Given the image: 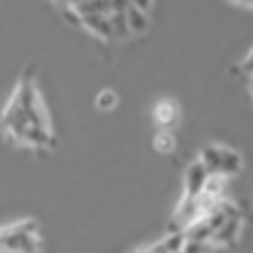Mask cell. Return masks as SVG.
I'll list each match as a JSON object with an SVG mask.
<instances>
[{"mask_svg":"<svg viewBox=\"0 0 253 253\" xmlns=\"http://www.w3.org/2000/svg\"><path fill=\"white\" fill-rule=\"evenodd\" d=\"M153 118H155V123L160 126V128H172L177 121H179V106L172 101V98H163V101H158L155 103V108H153Z\"/></svg>","mask_w":253,"mask_h":253,"instance_id":"cell-2","label":"cell"},{"mask_svg":"<svg viewBox=\"0 0 253 253\" xmlns=\"http://www.w3.org/2000/svg\"><path fill=\"white\" fill-rule=\"evenodd\" d=\"M153 145H155L160 153H172V150H174V135H172L169 130H160V133L155 135Z\"/></svg>","mask_w":253,"mask_h":253,"instance_id":"cell-12","label":"cell"},{"mask_svg":"<svg viewBox=\"0 0 253 253\" xmlns=\"http://www.w3.org/2000/svg\"><path fill=\"white\" fill-rule=\"evenodd\" d=\"M37 224L22 221L7 229H0V253H37Z\"/></svg>","mask_w":253,"mask_h":253,"instance_id":"cell-1","label":"cell"},{"mask_svg":"<svg viewBox=\"0 0 253 253\" xmlns=\"http://www.w3.org/2000/svg\"><path fill=\"white\" fill-rule=\"evenodd\" d=\"M244 69L249 72V74H253V52L246 57V62H244Z\"/></svg>","mask_w":253,"mask_h":253,"instance_id":"cell-18","label":"cell"},{"mask_svg":"<svg viewBox=\"0 0 253 253\" xmlns=\"http://www.w3.org/2000/svg\"><path fill=\"white\" fill-rule=\"evenodd\" d=\"M111 27H113V37H128V22H126V12H111L108 15Z\"/></svg>","mask_w":253,"mask_h":253,"instance_id":"cell-11","label":"cell"},{"mask_svg":"<svg viewBox=\"0 0 253 253\" xmlns=\"http://www.w3.org/2000/svg\"><path fill=\"white\" fill-rule=\"evenodd\" d=\"M239 231H241V216L239 219H226L214 234H211V244H219V246H229L239 239Z\"/></svg>","mask_w":253,"mask_h":253,"instance_id":"cell-3","label":"cell"},{"mask_svg":"<svg viewBox=\"0 0 253 253\" xmlns=\"http://www.w3.org/2000/svg\"><path fill=\"white\" fill-rule=\"evenodd\" d=\"M59 2H64V5H72V7H74V5H77V2H82V0H59Z\"/></svg>","mask_w":253,"mask_h":253,"instance_id":"cell-19","label":"cell"},{"mask_svg":"<svg viewBox=\"0 0 253 253\" xmlns=\"http://www.w3.org/2000/svg\"><path fill=\"white\" fill-rule=\"evenodd\" d=\"M64 17H67V22H72V25H79L82 27V15L77 12V10H72V5H64Z\"/></svg>","mask_w":253,"mask_h":253,"instance_id":"cell-15","label":"cell"},{"mask_svg":"<svg viewBox=\"0 0 253 253\" xmlns=\"http://www.w3.org/2000/svg\"><path fill=\"white\" fill-rule=\"evenodd\" d=\"M126 22H128V32H145L150 27L148 12H143V10H138L133 5L126 10Z\"/></svg>","mask_w":253,"mask_h":253,"instance_id":"cell-7","label":"cell"},{"mask_svg":"<svg viewBox=\"0 0 253 253\" xmlns=\"http://www.w3.org/2000/svg\"><path fill=\"white\" fill-rule=\"evenodd\" d=\"M207 169L202 168V163H194L192 168L187 169V197H197L207 182Z\"/></svg>","mask_w":253,"mask_h":253,"instance_id":"cell-6","label":"cell"},{"mask_svg":"<svg viewBox=\"0 0 253 253\" xmlns=\"http://www.w3.org/2000/svg\"><path fill=\"white\" fill-rule=\"evenodd\" d=\"M236 2H241V5H253V0H236Z\"/></svg>","mask_w":253,"mask_h":253,"instance_id":"cell-20","label":"cell"},{"mask_svg":"<svg viewBox=\"0 0 253 253\" xmlns=\"http://www.w3.org/2000/svg\"><path fill=\"white\" fill-rule=\"evenodd\" d=\"M116 103H118V96L113 93V91H101L98 93V98H96V106L101 108V111H111V108H116Z\"/></svg>","mask_w":253,"mask_h":253,"instance_id":"cell-13","label":"cell"},{"mask_svg":"<svg viewBox=\"0 0 253 253\" xmlns=\"http://www.w3.org/2000/svg\"><path fill=\"white\" fill-rule=\"evenodd\" d=\"M251 93H253V84H251Z\"/></svg>","mask_w":253,"mask_h":253,"instance_id":"cell-21","label":"cell"},{"mask_svg":"<svg viewBox=\"0 0 253 253\" xmlns=\"http://www.w3.org/2000/svg\"><path fill=\"white\" fill-rule=\"evenodd\" d=\"M239 169H241V155L236 150L219 148V174L229 177V174H236Z\"/></svg>","mask_w":253,"mask_h":253,"instance_id":"cell-5","label":"cell"},{"mask_svg":"<svg viewBox=\"0 0 253 253\" xmlns=\"http://www.w3.org/2000/svg\"><path fill=\"white\" fill-rule=\"evenodd\" d=\"M130 5H133V7H138V10H143V12H148V10H150V0H130Z\"/></svg>","mask_w":253,"mask_h":253,"instance_id":"cell-17","label":"cell"},{"mask_svg":"<svg viewBox=\"0 0 253 253\" xmlns=\"http://www.w3.org/2000/svg\"><path fill=\"white\" fill-rule=\"evenodd\" d=\"M111 5V12H126L130 7V0H108Z\"/></svg>","mask_w":253,"mask_h":253,"instance_id":"cell-16","label":"cell"},{"mask_svg":"<svg viewBox=\"0 0 253 253\" xmlns=\"http://www.w3.org/2000/svg\"><path fill=\"white\" fill-rule=\"evenodd\" d=\"M179 253H209V244H204V241H184Z\"/></svg>","mask_w":253,"mask_h":253,"instance_id":"cell-14","label":"cell"},{"mask_svg":"<svg viewBox=\"0 0 253 253\" xmlns=\"http://www.w3.org/2000/svg\"><path fill=\"white\" fill-rule=\"evenodd\" d=\"M224 182H226V177H221V174H209V177H207V182H204V187H202V194H207V197H211V199L221 202Z\"/></svg>","mask_w":253,"mask_h":253,"instance_id":"cell-9","label":"cell"},{"mask_svg":"<svg viewBox=\"0 0 253 253\" xmlns=\"http://www.w3.org/2000/svg\"><path fill=\"white\" fill-rule=\"evenodd\" d=\"M199 163H202V168L207 169V174H219V148H214V145L204 148Z\"/></svg>","mask_w":253,"mask_h":253,"instance_id":"cell-10","label":"cell"},{"mask_svg":"<svg viewBox=\"0 0 253 253\" xmlns=\"http://www.w3.org/2000/svg\"><path fill=\"white\" fill-rule=\"evenodd\" d=\"M82 27L91 30L101 40H111L113 37V27H111L108 15H86V17H82Z\"/></svg>","mask_w":253,"mask_h":253,"instance_id":"cell-4","label":"cell"},{"mask_svg":"<svg viewBox=\"0 0 253 253\" xmlns=\"http://www.w3.org/2000/svg\"><path fill=\"white\" fill-rule=\"evenodd\" d=\"M74 10L86 17V15H111V5L108 0H82L74 5Z\"/></svg>","mask_w":253,"mask_h":253,"instance_id":"cell-8","label":"cell"}]
</instances>
